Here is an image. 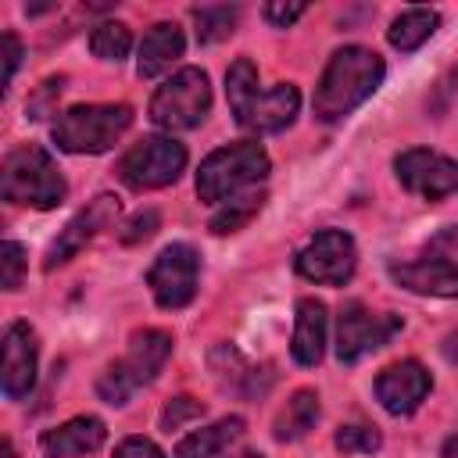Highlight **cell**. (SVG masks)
Returning a JSON list of instances; mask_svg holds the SVG:
<instances>
[{
	"label": "cell",
	"mask_w": 458,
	"mask_h": 458,
	"mask_svg": "<svg viewBox=\"0 0 458 458\" xmlns=\"http://www.w3.org/2000/svg\"><path fill=\"white\" fill-rule=\"evenodd\" d=\"M386 64L376 50L369 47H344L329 57L318 86H315V118L318 122H340L347 118L361 100H369L376 93V86L383 82Z\"/></svg>",
	"instance_id": "cell-1"
},
{
	"label": "cell",
	"mask_w": 458,
	"mask_h": 458,
	"mask_svg": "<svg viewBox=\"0 0 458 458\" xmlns=\"http://www.w3.org/2000/svg\"><path fill=\"white\" fill-rule=\"evenodd\" d=\"M225 97L236 122L250 132H283L301 107V93L293 82H279L272 89H258V68L250 57H236L225 72Z\"/></svg>",
	"instance_id": "cell-2"
},
{
	"label": "cell",
	"mask_w": 458,
	"mask_h": 458,
	"mask_svg": "<svg viewBox=\"0 0 458 458\" xmlns=\"http://www.w3.org/2000/svg\"><path fill=\"white\" fill-rule=\"evenodd\" d=\"M0 193L4 200L11 204H29V208H57L68 193V182L61 175V168L54 165V157L29 143V147H18L4 157V168H0Z\"/></svg>",
	"instance_id": "cell-3"
},
{
	"label": "cell",
	"mask_w": 458,
	"mask_h": 458,
	"mask_svg": "<svg viewBox=\"0 0 458 458\" xmlns=\"http://www.w3.org/2000/svg\"><path fill=\"white\" fill-rule=\"evenodd\" d=\"M268 175V154L261 143H229V147H218L215 154H208L200 161V172H197V197L204 204H225L233 200L240 190L261 182Z\"/></svg>",
	"instance_id": "cell-4"
},
{
	"label": "cell",
	"mask_w": 458,
	"mask_h": 458,
	"mask_svg": "<svg viewBox=\"0 0 458 458\" xmlns=\"http://www.w3.org/2000/svg\"><path fill=\"white\" fill-rule=\"evenodd\" d=\"M132 125L129 104H79L54 122V143L68 154H104Z\"/></svg>",
	"instance_id": "cell-5"
},
{
	"label": "cell",
	"mask_w": 458,
	"mask_h": 458,
	"mask_svg": "<svg viewBox=\"0 0 458 458\" xmlns=\"http://www.w3.org/2000/svg\"><path fill=\"white\" fill-rule=\"evenodd\" d=\"M168 354H172V336L165 329H140V333H132L129 351L114 365H107V372L97 379V394L107 404H125L140 386H147L161 372Z\"/></svg>",
	"instance_id": "cell-6"
},
{
	"label": "cell",
	"mask_w": 458,
	"mask_h": 458,
	"mask_svg": "<svg viewBox=\"0 0 458 458\" xmlns=\"http://www.w3.org/2000/svg\"><path fill=\"white\" fill-rule=\"evenodd\" d=\"M390 276L411 293L458 297V225L429 236V243L411 261H394Z\"/></svg>",
	"instance_id": "cell-7"
},
{
	"label": "cell",
	"mask_w": 458,
	"mask_h": 458,
	"mask_svg": "<svg viewBox=\"0 0 458 458\" xmlns=\"http://www.w3.org/2000/svg\"><path fill=\"white\" fill-rule=\"evenodd\" d=\"M208 107H211L208 75L200 68H179L168 82L157 86V93L150 100V122L157 129H168V132L193 129L204 122Z\"/></svg>",
	"instance_id": "cell-8"
},
{
	"label": "cell",
	"mask_w": 458,
	"mask_h": 458,
	"mask_svg": "<svg viewBox=\"0 0 458 458\" xmlns=\"http://www.w3.org/2000/svg\"><path fill=\"white\" fill-rule=\"evenodd\" d=\"M186 168V147L172 136H143L118 157V179L129 190H161Z\"/></svg>",
	"instance_id": "cell-9"
},
{
	"label": "cell",
	"mask_w": 458,
	"mask_h": 458,
	"mask_svg": "<svg viewBox=\"0 0 458 458\" xmlns=\"http://www.w3.org/2000/svg\"><path fill=\"white\" fill-rule=\"evenodd\" d=\"M297 272L308 283H326V286H344L354 276L358 265V250L354 240L344 229H322L315 233L293 258Z\"/></svg>",
	"instance_id": "cell-10"
},
{
	"label": "cell",
	"mask_w": 458,
	"mask_h": 458,
	"mask_svg": "<svg viewBox=\"0 0 458 458\" xmlns=\"http://www.w3.org/2000/svg\"><path fill=\"white\" fill-rule=\"evenodd\" d=\"M197 276H200V254L190 243H168L154 258V265L147 272V286L165 311H175L193 301Z\"/></svg>",
	"instance_id": "cell-11"
},
{
	"label": "cell",
	"mask_w": 458,
	"mask_h": 458,
	"mask_svg": "<svg viewBox=\"0 0 458 458\" xmlns=\"http://www.w3.org/2000/svg\"><path fill=\"white\" fill-rule=\"evenodd\" d=\"M397 329H401V318L397 315H390V311L376 315L365 304L351 301V304H344V311L336 318V358L351 365V361L365 358L369 351L390 344V336Z\"/></svg>",
	"instance_id": "cell-12"
},
{
	"label": "cell",
	"mask_w": 458,
	"mask_h": 458,
	"mask_svg": "<svg viewBox=\"0 0 458 458\" xmlns=\"http://www.w3.org/2000/svg\"><path fill=\"white\" fill-rule=\"evenodd\" d=\"M394 172H397L401 186L422 200H444V197L458 193V161H451L437 150H426V147L404 150V154H397Z\"/></svg>",
	"instance_id": "cell-13"
},
{
	"label": "cell",
	"mask_w": 458,
	"mask_h": 458,
	"mask_svg": "<svg viewBox=\"0 0 458 458\" xmlns=\"http://www.w3.org/2000/svg\"><path fill=\"white\" fill-rule=\"evenodd\" d=\"M114 218H118V197L114 193H100V197H93L61 233H57V240L50 243V250H47V261H43V268L50 272V268H57V265H64L68 258H75L100 229H107V225H114Z\"/></svg>",
	"instance_id": "cell-14"
},
{
	"label": "cell",
	"mask_w": 458,
	"mask_h": 458,
	"mask_svg": "<svg viewBox=\"0 0 458 458\" xmlns=\"http://www.w3.org/2000/svg\"><path fill=\"white\" fill-rule=\"evenodd\" d=\"M429 386H433V379L415 358L394 361L376 376V397L390 415H411L426 401Z\"/></svg>",
	"instance_id": "cell-15"
},
{
	"label": "cell",
	"mask_w": 458,
	"mask_h": 458,
	"mask_svg": "<svg viewBox=\"0 0 458 458\" xmlns=\"http://www.w3.org/2000/svg\"><path fill=\"white\" fill-rule=\"evenodd\" d=\"M4 394L21 401L36 386V336L25 322L7 326L4 333Z\"/></svg>",
	"instance_id": "cell-16"
},
{
	"label": "cell",
	"mask_w": 458,
	"mask_h": 458,
	"mask_svg": "<svg viewBox=\"0 0 458 458\" xmlns=\"http://www.w3.org/2000/svg\"><path fill=\"white\" fill-rule=\"evenodd\" d=\"M104 440H107L104 422L93 419V415H79V419H68L64 426L47 429L39 437V451L47 458H79V454L97 451Z\"/></svg>",
	"instance_id": "cell-17"
},
{
	"label": "cell",
	"mask_w": 458,
	"mask_h": 458,
	"mask_svg": "<svg viewBox=\"0 0 458 458\" xmlns=\"http://www.w3.org/2000/svg\"><path fill=\"white\" fill-rule=\"evenodd\" d=\"M186 50V39H182V29L175 21H157L150 25V32L143 36L140 43V61H136V72L143 79H154V75H165Z\"/></svg>",
	"instance_id": "cell-18"
},
{
	"label": "cell",
	"mask_w": 458,
	"mask_h": 458,
	"mask_svg": "<svg viewBox=\"0 0 458 458\" xmlns=\"http://www.w3.org/2000/svg\"><path fill=\"white\" fill-rule=\"evenodd\" d=\"M293 361L297 365H318L322 351H326V304L315 297H301L297 301V315H293Z\"/></svg>",
	"instance_id": "cell-19"
},
{
	"label": "cell",
	"mask_w": 458,
	"mask_h": 458,
	"mask_svg": "<svg viewBox=\"0 0 458 458\" xmlns=\"http://www.w3.org/2000/svg\"><path fill=\"white\" fill-rule=\"evenodd\" d=\"M240 437H243V419L240 415H225V419H218V422L182 437L175 444V458H218Z\"/></svg>",
	"instance_id": "cell-20"
},
{
	"label": "cell",
	"mask_w": 458,
	"mask_h": 458,
	"mask_svg": "<svg viewBox=\"0 0 458 458\" xmlns=\"http://www.w3.org/2000/svg\"><path fill=\"white\" fill-rule=\"evenodd\" d=\"M437 25H440V14L433 7H408L394 18V25L386 29V39H390L394 50L411 54L437 32Z\"/></svg>",
	"instance_id": "cell-21"
},
{
	"label": "cell",
	"mask_w": 458,
	"mask_h": 458,
	"mask_svg": "<svg viewBox=\"0 0 458 458\" xmlns=\"http://www.w3.org/2000/svg\"><path fill=\"white\" fill-rule=\"evenodd\" d=\"M318 394L315 390H297L290 401H286V408L276 415V440H301L308 429H315V422H318Z\"/></svg>",
	"instance_id": "cell-22"
},
{
	"label": "cell",
	"mask_w": 458,
	"mask_h": 458,
	"mask_svg": "<svg viewBox=\"0 0 458 458\" xmlns=\"http://www.w3.org/2000/svg\"><path fill=\"white\" fill-rule=\"evenodd\" d=\"M240 11L215 4V7H193V25H197V43H218L225 36H233Z\"/></svg>",
	"instance_id": "cell-23"
},
{
	"label": "cell",
	"mask_w": 458,
	"mask_h": 458,
	"mask_svg": "<svg viewBox=\"0 0 458 458\" xmlns=\"http://www.w3.org/2000/svg\"><path fill=\"white\" fill-rule=\"evenodd\" d=\"M129 47H132V36H129V29L122 21H104V25H97L89 32V50L100 61H114L118 64L129 54Z\"/></svg>",
	"instance_id": "cell-24"
},
{
	"label": "cell",
	"mask_w": 458,
	"mask_h": 458,
	"mask_svg": "<svg viewBox=\"0 0 458 458\" xmlns=\"http://www.w3.org/2000/svg\"><path fill=\"white\" fill-rule=\"evenodd\" d=\"M261 204H265V197L261 193H247V197H236V200H229L215 218H211V233H218V236H225V233H236V229H243L258 211H261Z\"/></svg>",
	"instance_id": "cell-25"
},
{
	"label": "cell",
	"mask_w": 458,
	"mask_h": 458,
	"mask_svg": "<svg viewBox=\"0 0 458 458\" xmlns=\"http://www.w3.org/2000/svg\"><path fill=\"white\" fill-rule=\"evenodd\" d=\"M333 444L344 454H372V451H379L383 440H379V433L372 426H340L336 437H333Z\"/></svg>",
	"instance_id": "cell-26"
},
{
	"label": "cell",
	"mask_w": 458,
	"mask_h": 458,
	"mask_svg": "<svg viewBox=\"0 0 458 458\" xmlns=\"http://www.w3.org/2000/svg\"><path fill=\"white\" fill-rule=\"evenodd\" d=\"M21 276H25V247L14 243V240H4V247H0V283H4V290H18Z\"/></svg>",
	"instance_id": "cell-27"
},
{
	"label": "cell",
	"mask_w": 458,
	"mask_h": 458,
	"mask_svg": "<svg viewBox=\"0 0 458 458\" xmlns=\"http://www.w3.org/2000/svg\"><path fill=\"white\" fill-rule=\"evenodd\" d=\"M204 415V404L200 401H193V397H172L168 404H165V411H161V429H182L186 422H193V419H200Z\"/></svg>",
	"instance_id": "cell-28"
},
{
	"label": "cell",
	"mask_w": 458,
	"mask_h": 458,
	"mask_svg": "<svg viewBox=\"0 0 458 458\" xmlns=\"http://www.w3.org/2000/svg\"><path fill=\"white\" fill-rule=\"evenodd\" d=\"M157 225H161V215H157V211H140V215H132V218L122 225V243H140V240L154 236Z\"/></svg>",
	"instance_id": "cell-29"
},
{
	"label": "cell",
	"mask_w": 458,
	"mask_h": 458,
	"mask_svg": "<svg viewBox=\"0 0 458 458\" xmlns=\"http://www.w3.org/2000/svg\"><path fill=\"white\" fill-rule=\"evenodd\" d=\"M0 61H4L0 86L7 89V86H11V79H14V72H18V61H21V43H18V36H14V32H4V36H0Z\"/></svg>",
	"instance_id": "cell-30"
},
{
	"label": "cell",
	"mask_w": 458,
	"mask_h": 458,
	"mask_svg": "<svg viewBox=\"0 0 458 458\" xmlns=\"http://www.w3.org/2000/svg\"><path fill=\"white\" fill-rule=\"evenodd\" d=\"M114 458H165L157 451V444H150L147 437H125L118 447H114Z\"/></svg>",
	"instance_id": "cell-31"
},
{
	"label": "cell",
	"mask_w": 458,
	"mask_h": 458,
	"mask_svg": "<svg viewBox=\"0 0 458 458\" xmlns=\"http://www.w3.org/2000/svg\"><path fill=\"white\" fill-rule=\"evenodd\" d=\"M304 11H308L304 4H265V18L272 25H279V29H286L290 21H297Z\"/></svg>",
	"instance_id": "cell-32"
},
{
	"label": "cell",
	"mask_w": 458,
	"mask_h": 458,
	"mask_svg": "<svg viewBox=\"0 0 458 458\" xmlns=\"http://www.w3.org/2000/svg\"><path fill=\"white\" fill-rule=\"evenodd\" d=\"M444 454H447V458H451V454H458V433H454V437L444 444Z\"/></svg>",
	"instance_id": "cell-33"
},
{
	"label": "cell",
	"mask_w": 458,
	"mask_h": 458,
	"mask_svg": "<svg viewBox=\"0 0 458 458\" xmlns=\"http://www.w3.org/2000/svg\"><path fill=\"white\" fill-rule=\"evenodd\" d=\"M451 82H454V89H458V68H454V72H451Z\"/></svg>",
	"instance_id": "cell-34"
},
{
	"label": "cell",
	"mask_w": 458,
	"mask_h": 458,
	"mask_svg": "<svg viewBox=\"0 0 458 458\" xmlns=\"http://www.w3.org/2000/svg\"><path fill=\"white\" fill-rule=\"evenodd\" d=\"M236 458H261V454H254V451H247V454H236Z\"/></svg>",
	"instance_id": "cell-35"
}]
</instances>
